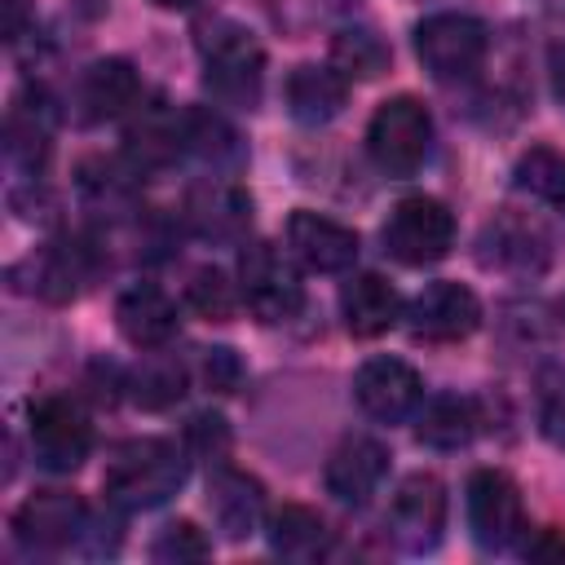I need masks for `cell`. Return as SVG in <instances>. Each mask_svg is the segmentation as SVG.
Wrapping results in <instances>:
<instances>
[{
  "mask_svg": "<svg viewBox=\"0 0 565 565\" xmlns=\"http://www.w3.org/2000/svg\"><path fill=\"white\" fill-rule=\"evenodd\" d=\"M419 441L433 446V450H459L472 441L477 433V406L468 397H433L424 411H419Z\"/></svg>",
  "mask_w": 565,
  "mask_h": 565,
  "instance_id": "484cf974",
  "label": "cell"
},
{
  "mask_svg": "<svg viewBox=\"0 0 565 565\" xmlns=\"http://www.w3.org/2000/svg\"><path fill=\"white\" fill-rule=\"evenodd\" d=\"M543 433H547V441L565 446V380H556L543 397Z\"/></svg>",
  "mask_w": 565,
  "mask_h": 565,
  "instance_id": "836d02e7",
  "label": "cell"
},
{
  "mask_svg": "<svg viewBox=\"0 0 565 565\" xmlns=\"http://www.w3.org/2000/svg\"><path fill=\"white\" fill-rule=\"evenodd\" d=\"M132 402L137 406H146V411H163V406H172L181 393H185V371H181V362H172V358H146L141 366H137V375H132Z\"/></svg>",
  "mask_w": 565,
  "mask_h": 565,
  "instance_id": "f546056e",
  "label": "cell"
},
{
  "mask_svg": "<svg viewBox=\"0 0 565 565\" xmlns=\"http://www.w3.org/2000/svg\"><path fill=\"white\" fill-rule=\"evenodd\" d=\"M212 552V543L190 525V521H172L159 530V539L150 543V556L163 565H181V561H203Z\"/></svg>",
  "mask_w": 565,
  "mask_h": 565,
  "instance_id": "1f68e13d",
  "label": "cell"
},
{
  "mask_svg": "<svg viewBox=\"0 0 565 565\" xmlns=\"http://www.w3.org/2000/svg\"><path fill=\"white\" fill-rule=\"evenodd\" d=\"M282 97H287V115L305 128H318V124H331L344 102H349V79L335 71V66H318V62H305L287 75L282 84Z\"/></svg>",
  "mask_w": 565,
  "mask_h": 565,
  "instance_id": "d6986e66",
  "label": "cell"
},
{
  "mask_svg": "<svg viewBox=\"0 0 565 565\" xmlns=\"http://www.w3.org/2000/svg\"><path fill=\"white\" fill-rule=\"evenodd\" d=\"M340 313H344V327L358 340H375V335H384L402 318V296H397V287L388 278L358 274L340 291Z\"/></svg>",
  "mask_w": 565,
  "mask_h": 565,
  "instance_id": "7402d4cb",
  "label": "cell"
},
{
  "mask_svg": "<svg viewBox=\"0 0 565 565\" xmlns=\"http://www.w3.org/2000/svg\"><path fill=\"white\" fill-rule=\"evenodd\" d=\"M185 300L194 313H203L207 322H230L234 309H238V296H234V282L216 269V265H203L190 274L185 282Z\"/></svg>",
  "mask_w": 565,
  "mask_h": 565,
  "instance_id": "4dcf8cb0",
  "label": "cell"
},
{
  "mask_svg": "<svg viewBox=\"0 0 565 565\" xmlns=\"http://www.w3.org/2000/svg\"><path fill=\"white\" fill-rule=\"evenodd\" d=\"M380 238H384V252L402 265H437L455 247V216L446 203L428 194H411L393 203Z\"/></svg>",
  "mask_w": 565,
  "mask_h": 565,
  "instance_id": "5b68a950",
  "label": "cell"
},
{
  "mask_svg": "<svg viewBox=\"0 0 565 565\" xmlns=\"http://www.w3.org/2000/svg\"><path fill=\"white\" fill-rule=\"evenodd\" d=\"M190 437H194L203 450H212V441H216V446H225V424H221L216 415H199V419L190 424Z\"/></svg>",
  "mask_w": 565,
  "mask_h": 565,
  "instance_id": "e575fe53",
  "label": "cell"
},
{
  "mask_svg": "<svg viewBox=\"0 0 565 565\" xmlns=\"http://www.w3.org/2000/svg\"><path fill=\"white\" fill-rule=\"evenodd\" d=\"M238 296L256 322H287L305 305V282L296 265L274 243H252L238 256Z\"/></svg>",
  "mask_w": 565,
  "mask_h": 565,
  "instance_id": "277c9868",
  "label": "cell"
},
{
  "mask_svg": "<svg viewBox=\"0 0 565 565\" xmlns=\"http://www.w3.org/2000/svg\"><path fill=\"white\" fill-rule=\"evenodd\" d=\"M4 150H9V159L22 172L44 168V159H49V110L18 102L13 115H9V141H4Z\"/></svg>",
  "mask_w": 565,
  "mask_h": 565,
  "instance_id": "f1b7e54d",
  "label": "cell"
},
{
  "mask_svg": "<svg viewBox=\"0 0 565 565\" xmlns=\"http://www.w3.org/2000/svg\"><path fill=\"white\" fill-rule=\"evenodd\" d=\"M269 547L282 556V561H318L331 552V530L327 521L305 508V503H282L274 516H269Z\"/></svg>",
  "mask_w": 565,
  "mask_h": 565,
  "instance_id": "cb8c5ba5",
  "label": "cell"
},
{
  "mask_svg": "<svg viewBox=\"0 0 565 565\" xmlns=\"http://www.w3.org/2000/svg\"><path fill=\"white\" fill-rule=\"evenodd\" d=\"M93 450V424L71 397H40L31 402V455L49 472H75Z\"/></svg>",
  "mask_w": 565,
  "mask_h": 565,
  "instance_id": "52a82bcc",
  "label": "cell"
},
{
  "mask_svg": "<svg viewBox=\"0 0 565 565\" xmlns=\"http://www.w3.org/2000/svg\"><path fill=\"white\" fill-rule=\"evenodd\" d=\"M115 322H119V335L137 349H163L172 335H177V305L150 287V282H137L119 296L115 305Z\"/></svg>",
  "mask_w": 565,
  "mask_h": 565,
  "instance_id": "44dd1931",
  "label": "cell"
},
{
  "mask_svg": "<svg viewBox=\"0 0 565 565\" xmlns=\"http://www.w3.org/2000/svg\"><path fill=\"white\" fill-rule=\"evenodd\" d=\"M287 247L291 256L313 274H344L358 260V234L322 212H291L287 221Z\"/></svg>",
  "mask_w": 565,
  "mask_h": 565,
  "instance_id": "9a60e30c",
  "label": "cell"
},
{
  "mask_svg": "<svg viewBox=\"0 0 565 565\" xmlns=\"http://www.w3.org/2000/svg\"><path fill=\"white\" fill-rule=\"evenodd\" d=\"M185 221L199 238H212V243H234L243 238V230L252 225V199L225 181V177H212L203 185L190 190L185 199Z\"/></svg>",
  "mask_w": 565,
  "mask_h": 565,
  "instance_id": "2e32d148",
  "label": "cell"
},
{
  "mask_svg": "<svg viewBox=\"0 0 565 565\" xmlns=\"http://www.w3.org/2000/svg\"><path fill=\"white\" fill-rule=\"evenodd\" d=\"M353 397H358V406H362L371 419H380V424H402L406 415L419 411V402H424V380H419V371H415L411 362H402V358H371V362H362L358 375H353Z\"/></svg>",
  "mask_w": 565,
  "mask_h": 565,
  "instance_id": "7c38bea8",
  "label": "cell"
},
{
  "mask_svg": "<svg viewBox=\"0 0 565 565\" xmlns=\"http://www.w3.org/2000/svg\"><path fill=\"white\" fill-rule=\"evenodd\" d=\"M199 57H203V84L225 106H256L260 79H265V53L256 35L243 22L212 18L199 26Z\"/></svg>",
  "mask_w": 565,
  "mask_h": 565,
  "instance_id": "7a4b0ae2",
  "label": "cell"
},
{
  "mask_svg": "<svg viewBox=\"0 0 565 565\" xmlns=\"http://www.w3.org/2000/svg\"><path fill=\"white\" fill-rule=\"evenodd\" d=\"M490 35L468 13H433L415 26V53L433 79H468L486 62Z\"/></svg>",
  "mask_w": 565,
  "mask_h": 565,
  "instance_id": "8992f818",
  "label": "cell"
},
{
  "mask_svg": "<svg viewBox=\"0 0 565 565\" xmlns=\"http://www.w3.org/2000/svg\"><path fill=\"white\" fill-rule=\"evenodd\" d=\"M468 530H472L477 547H486V552H503L521 539L525 503H521V490L508 472L477 468L468 477Z\"/></svg>",
  "mask_w": 565,
  "mask_h": 565,
  "instance_id": "ba28073f",
  "label": "cell"
},
{
  "mask_svg": "<svg viewBox=\"0 0 565 565\" xmlns=\"http://www.w3.org/2000/svg\"><path fill=\"white\" fill-rule=\"evenodd\" d=\"M22 13H26V0H4V35L9 40L22 35Z\"/></svg>",
  "mask_w": 565,
  "mask_h": 565,
  "instance_id": "8d00e7d4",
  "label": "cell"
},
{
  "mask_svg": "<svg viewBox=\"0 0 565 565\" xmlns=\"http://www.w3.org/2000/svg\"><path fill=\"white\" fill-rule=\"evenodd\" d=\"M185 486V455L163 437H137L124 441L102 477V490L124 512H146L168 503Z\"/></svg>",
  "mask_w": 565,
  "mask_h": 565,
  "instance_id": "6da1fadb",
  "label": "cell"
},
{
  "mask_svg": "<svg viewBox=\"0 0 565 565\" xmlns=\"http://www.w3.org/2000/svg\"><path fill=\"white\" fill-rule=\"evenodd\" d=\"M366 150L375 159L380 172L388 177H415L433 150V115L419 97L402 93V97H388L371 124H366Z\"/></svg>",
  "mask_w": 565,
  "mask_h": 565,
  "instance_id": "3957f363",
  "label": "cell"
},
{
  "mask_svg": "<svg viewBox=\"0 0 565 565\" xmlns=\"http://www.w3.org/2000/svg\"><path fill=\"white\" fill-rule=\"evenodd\" d=\"M150 4H159V9H194L199 0H150Z\"/></svg>",
  "mask_w": 565,
  "mask_h": 565,
  "instance_id": "74e56055",
  "label": "cell"
},
{
  "mask_svg": "<svg viewBox=\"0 0 565 565\" xmlns=\"http://www.w3.org/2000/svg\"><path fill=\"white\" fill-rule=\"evenodd\" d=\"M547 13H556V18H565V0H539Z\"/></svg>",
  "mask_w": 565,
  "mask_h": 565,
  "instance_id": "f35d334b",
  "label": "cell"
},
{
  "mask_svg": "<svg viewBox=\"0 0 565 565\" xmlns=\"http://www.w3.org/2000/svg\"><path fill=\"white\" fill-rule=\"evenodd\" d=\"M31 269H35V291L53 305H66L93 287V278L102 274V256L84 238H57L40 252V260H31Z\"/></svg>",
  "mask_w": 565,
  "mask_h": 565,
  "instance_id": "e0dca14e",
  "label": "cell"
},
{
  "mask_svg": "<svg viewBox=\"0 0 565 565\" xmlns=\"http://www.w3.org/2000/svg\"><path fill=\"white\" fill-rule=\"evenodd\" d=\"M547 71H552V93H556V102L565 106V44H556V49H552Z\"/></svg>",
  "mask_w": 565,
  "mask_h": 565,
  "instance_id": "d590c367",
  "label": "cell"
},
{
  "mask_svg": "<svg viewBox=\"0 0 565 565\" xmlns=\"http://www.w3.org/2000/svg\"><path fill=\"white\" fill-rule=\"evenodd\" d=\"M238 380H243V362H238L234 349H225V344L203 349V384H207L212 393H234Z\"/></svg>",
  "mask_w": 565,
  "mask_h": 565,
  "instance_id": "d6a6232c",
  "label": "cell"
},
{
  "mask_svg": "<svg viewBox=\"0 0 565 565\" xmlns=\"http://www.w3.org/2000/svg\"><path fill=\"white\" fill-rule=\"evenodd\" d=\"M207 508L225 539H247L265 525V486L243 468H216L207 481Z\"/></svg>",
  "mask_w": 565,
  "mask_h": 565,
  "instance_id": "ac0fdd59",
  "label": "cell"
},
{
  "mask_svg": "<svg viewBox=\"0 0 565 565\" xmlns=\"http://www.w3.org/2000/svg\"><path fill=\"white\" fill-rule=\"evenodd\" d=\"M516 185L565 216V154L561 150H552V146L525 150L516 159Z\"/></svg>",
  "mask_w": 565,
  "mask_h": 565,
  "instance_id": "83f0119b",
  "label": "cell"
},
{
  "mask_svg": "<svg viewBox=\"0 0 565 565\" xmlns=\"http://www.w3.org/2000/svg\"><path fill=\"white\" fill-rule=\"evenodd\" d=\"M137 102H141V79L132 71V62L106 57V62H93L84 71V84H79L84 119H115V115L132 110Z\"/></svg>",
  "mask_w": 565,
  "mask_h": 565,
  "instance_id": "603a6c76",
  "label": "cell"
},
{
  "mask_svg": "<svg viewBox=\"0 0 565 565\" xmlns=\"http://www.w3.org/2000/svg\"><path fill=\"white\" fill-rule=\"evenodd\" d=\"M124 141H128V154H132L137 172H159V168L177 163V154H185L181 110H172L163 102H150V106L137 102V119L128 124Z\"/></svg>",
  "mask_w": 565,
  "mask_h": 565,
  "instance_id": "ffe728a7",
  "label": "cell"
},
{
  "mask_svg": "<svg viewBox=\"0 0 565 565\" xmlns=\"http://www.w3.org/2000/svg\"><path fill=\"white\" fill-rule=\"evenodd\" d=\"M181 128H185V150L199 154L203 163L234 168L243 159V141H238V132L230 128L225 115H216L207 106H190V110H181Z\"/></svg>",
  "mask_w": 565,
  "mask_h": 565,
  "instance_id": "d4e9b609",
  "label": "cell"
},
{
  "mask_svg": "<svg viewBox=\"0 0 565 565\" xmlns=\"http://www.w3.org/2000/svg\"><path fill=\"white\" fill-rule=\"evenodd\" d=\"M388 530L397 547L433 552L446 530V486L433 472H411L388 503Z\"/></svg>",
  "mask_w": 565,
  "mask_h": 565,
  "instance_id": "8fae6325",
  "label": "cell"
},
{
  "mask_svg": "<svg viewBox=\"0 0 565 565\" xmlns=\"http://www.w3.org/2000/svg\"><path fill=\"white\" fill-rule=\"evenodd\" d=\"M384 472H388V450L375 441V437H344L327 468H322V481H327V494L344 508H362L380 486H384Z\"/></svg>",
  "mask_w": 565,
  "mask_h": 565,
  "instance_id": "5bb4252c",
  "label": "cell"
},
{
  "mask_svg": "<svg viewBox=\"0 0 565 565\" xmlns=\"http://www.w3.org/2000/svg\"><path fill=\"white\" fill-rule=\"evenodd\" d=\"M477 260L494 274H508V278H539L552 260V243L539 230V221H530L521 212H503L481 230Z\"/></svg>",
  "mask_w": 565,
  "mask_h": 565,
  "instance_id": "9c48e42d",
  "label": "cell"
},
{
  "mask_svg": "<svg viewBox=\"0 0 565 565\" xmlns=\"http://www.w3.org/2000/svg\"><path fill=\"white\" fill-rule=\"evenodd\" d=\"M331 66L344 79H375L388 66V44L366 26H344L331 40Z\"/></svg>",
  "mask_w": 565,
  "mask_h": 565,
  "instance_id": "4316f807",
  "label": "cell"
},
{
  "mask_svg": "<svg viewBox=\"0 0 565 565\" xmlns=\"http://www.w3.org/2000/svg\"><path fill=\"white\" fill-rule=\"evenodd\" d=\"M88 534V508L71 490H35L13 512V539L31 552H62Z\"/></svg>",
  "mask_w": 565,
  "mask_h": 565,
  "instance_id": "30bf717a",
  "label": "cell"
},
{
  "mask_svg": "<svg viewBox=\"0 0 565 565\" xmlns=\"http://www.w3.org/2000/svg\"><path fill=\"white\" fill-rule=\"evenodd\" d=\"M411 335L428 340V344H450V340H468L481 327V300L463 287V282H428L411 309Z\"/></svg>",
  "mask_w": 565,
  "mask_h": 565,
  "instance_id": "4fadbf2b",
  "label": "cell"
}]
</instances>
